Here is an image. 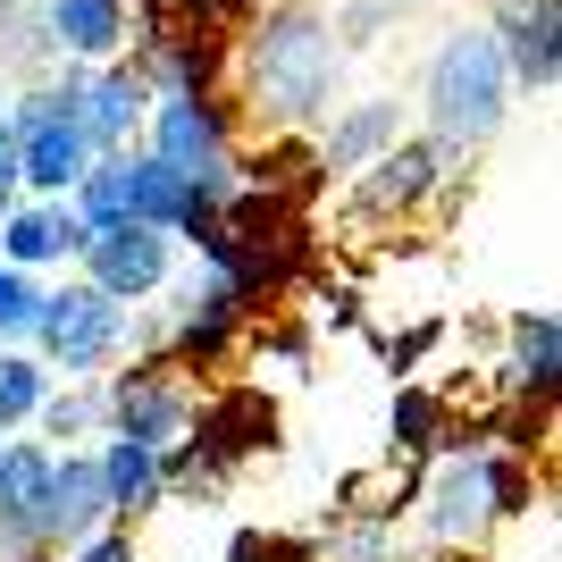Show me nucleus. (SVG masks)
Masks as SVG:
<instances>
[{
	"label": "nucleus",
	"mask_w": 562,
	"mask_h": 562,
	"mask_svg": "<svg viewBox=\"0 0 562 562\" xmlns=\"http://www.w3.org/2000/svg\"><path fill=\"white\" fill-rule=\"evenodd\" d=\"M9 202H18V186H0V218H9Z\"/></svg>",
	"instance_id": "nucleus-23"
},
{
	"label": "nucleus",
	"mask_w": 562,
	"mask_h": 562,
	"mask_svg": "<svg viewBox=\"0 0 562 562\" xmlns=\"http://www.w3.org/2000/svg\"><path fill=\"white\" fill-rule=\"evenodd\" d=\"M50 446L34 437H0V562H50L34 546V504H43Z\"/></svg>",
	"instance_id": "nucleus-15"
},
{
	"label": "nucleus",
	"mask_w": 562,
	"mask_h": 562,
	"mask_svg": "<svg viewBox=\"0 0 562 562\" xmlns=\"http://www.w3.org/2000/svg\"><path fill=\"white\" fill-rule=\"evenodd\" d=\"M143 117H151V85H143L135 59L85 68V85H76V135L93 143V160L135 151V143H143Z\"/></svg>",
	"instance_id": "nucleus-12"
},
{
	"label": "nucleus",
	"mask_w": 562,
	"mask_h": 562,
	"mask_svg": "<svg viewBox=\"0 0 562 562\" xmlns=\"http://www.w3.org/2000/svg\"><path fill=\"white\" fill-rule=\"evenodd\" d=\"M0 110H9V76H0Z\"/></svg>",
	"instance_id": "nucleus-24"
},
{
	"label": "nucleus",
	"mask_w": 562,
	"mask_h": 562,
	"mask_svg": "<svg viewBox=\"0 0 562 562\" xmlns=\"http://www.w3.org/2000/svg\"><path fill=\"white\" fill-rule=\"evenodd\" d=\"M59 562H143V546H135V529L117 520V529H101V538H85V546H68Z\"/></svg>",
	"instance_id": "nucleus-21"
},
{
	"label": "nucleus",
	"mask_w": 562,
	"mask_h": 562,
	"mask_svg": "<svg viewBox=\"0 0 562 562\" xmlns=\"http://www.w3.org/2000/svg\"><path fill=\"white\" fill-rule=\"evenodd\" d=\"M412 504H420V538L437 554H479L495 529H520L529 513H546V470L487 446V437L479 446H437Z\"/></svg>",
	"instance_id": "nucleus-2"
},
{
	"label": "nucleus",
	"mask_w": 562,
	"mask_h": 562,
	"mask_svg": "<svg viewBox=\"0 0 562 562\" xmlns=\"http://www.w3.org/2000/svg\"><path fill=\"white\" fill-rule=\"evenodd\" d=\"M513 76L495 59V34L487 25H453L446 43L428 50L420 68V135H437L446 151H479V143L504 135V117H513Z\"/></svg>",
	"instance_id": "nucleus-3"
},
{
	"label": "nucleus",
	"mask_w": 562,
	"mask_h": 562,
	"mask_svg": "<svg viewBox=\"0 0 562 562\" xmlns=\"http://www.w3.org/2000/svg\"><path fill=\"white\" fill-rule=\"evenodd\" d=\"M0 186H18V143H9V126H0Z\"/></svg>",
	"instance_id": "nucleus-22"
},
{
	"label": "nucleus",
	"mask_w": 562,
	"mask_h": 562,
	"mask_svg": "<svg viewBox=\"0 0 562 562\" xmlns=\"http://www.w3.org/2000/svg\"><path fill=\"white\" fill-rule=\"evenodd\" d=\"M495 18V59H504V76H513V93L546 101L562 85V0H487Z\"/></svg>",
	"instance_id": "nucleus-10"
},
{
	"label": "nucleus",
	"mask_w": 562,
	"mask_h": 562,
	"mask_svg": "<svg viewBox=\"0 0 562 562\" xmlns=\"http://www.w3.org/2000/svg\"><path fill=\"white\" fill-rule=\"evenodd\" d=\"M311 168H319V177H336V186H345L352 168H370V160H386V151H395L403 135H412V110H403L395 93H370V101H336L328 117H319V126H311Z\"/></svg>",
	"instance_id": "nucleus-11"
},
{
	"label": "nucleus",
	"mask_w": 562,
	"mask_h": 562,
	"mask_svg": "<svg viewBox=\"0 0 562 562\" xmlns=\"http://www.w3.org/2000/svg\"><path fill=\"white\" fill-rule=\"evenodd\" d=\"M202 412V386L186 370H168L160 352H143L126 370H101V437H126V446L168 453Z\"/></svg>",
	"instance_id": "nucleus-7"
},
{
	"label": "nucleus",
	"mask_w": 562,
	"mask_h": 562,
	"mask_svg": "<svg viewBox=\"0 0 562 562\" xmlns=\"http://www.w3.org/2000/svg\"><path fill=\"white\" fill-rule=\"evenodd\" d=\"M462 186V151H446L437 135H403L386 160L345 177V218L352 227H420L428 211H446Z\"/></svg>",
	"instance_id": "nucleus-5"
},
{
	"label": "nucleus",
	"mask_w": 562,
	"mask_h": 562,
	"mask_svg": "<svg viewBox=\"0 0 562 562\" xmlns=\"http://www.w3.org/2000/svg\"><path fill=\"white\" fill-rule=\"evenodd\" d=\"M50 278H25V269H0V345H25L34 336V311H43Z\"/></svg>",
	"instance_id": "nucleus-20"
},
{
	"label": "nucleus",
	"mask_w": 562,
	"mask_h": 562,
	"mask_svg": "<svg viewBox=\"0 0 562 562\" xmlns=\"http://www.w3.org/2000/svg\"><path fill=\"white\" fill-rule=\"evenodd\" d=\"M227 76L244 101L235 117H252L260 135H311L319 117L336 110V85H345V43L319 0H260L252 18H235L227 34Z\"/></svg>",
	"instance_id": "nucleus-1"
},
{
	"label": "nucleus",
	"mask_w": 562,
	"mask_h": 562,
	"mask_svg": "<svg viewBox=\"0 0 562 562\" xmlns=\"http://www.w3.org/2000/svg\"><path fill=\"white\" fill-rule=\"evenodd\" d=\"M85 252V218L68 202H34L18 193L9 218H0V269H25V278H50V269H68Z\"/></svg>",
	"instance_id": "nucleus-14"
},
{
	"label": "nucleus",
	"mask_w": 562,
	"mask_h": 562,
	"mask_svg": "<svg viewBox=\"0 0 562 562\" xmlns=\"http://www.w3.org/2000/svg\"><path fill=\"white\" fill-rule=\"evenodd\" d=\"M93 470H101V495H110V513H117V520L168 513V479H160V453H151V446L101 437V446H93Z\"/></svg>",
	"instance_id": "nucleus-17"
},
{
	"label": "nucleus",
	"mask_w": 562,
	"mask_h": 562,
	"mask_svg": "<svg viewBox=\"0 0 562 562\" xmlns=\"http://www.w3.org/2000/svg\"><path fill=\"white\" fill-rule=\"evenodd\" d=\"M101 529H117V513H110V495H101L93 446H85V453H50V470H43V504H34V546L59 562L68 546L101 538Z\"/></svg>",
	"instance_id": "nucleus-9"
},
{
	"label": "nucleus",
	"mask_w": 562,
	"mask_h": 562,
	"mask_svg": "<svg viewBox=\"0 0 562 562\" xmlns=\"http://www.w3.org/2000/svg\"><path fill=\"white\" fill-rule=\"evenodd\" d=\"M34 446H50V453H85V446H101V378H50V395H43V412H34Z\"/></svg>",
	"instance_id": "nucleus-18"
},
{
	"label": "nucleus",
	"mask_w": 562,
	"mask_h": 562,
	"mask_svg": "<svg viewBox=\"0 0 562 562\" xmlns=\"http://www.w3.org/2000/svg\"><path fill=\"white\" fill-rule=\"evenodd\" d=\"M554 370H562V328L554 311H513L504 319V361H495V378H504V395H554Z\"/></svg>",
	"instance_id": "nucleus-16"
},
{
	"label": "nucleus",
	"mask_w": 562,
	"mask_h": 562,
	"mask_svg": "<svg viewBox=\"0 0 562 562\" xmlns=\"http://www.w3.org/2000/svg\"><path fill=\"white\" fill-rule=\"evenodd\" d=\"M43 395H50V370H43V361H34L25 345H0V437L34 428Z\"/></svg>",
	"instance_id": "nucleus-19"
},
{
	"label": "nucleus",
	"mask_w": 562,
	"mask_h": 562,
	"mask_svg": "<svg viewBox=\"0 0 562 562\" xmlns=\"http://www.w3.org/2000/svg\"><path fill=\"white\" fill-rule=\"evenodd\" d=\"M34 18H43L50 59H68V68H110V59L135 50V9L126 0H34Z\"/></svg>",
	"instance_id": "nucleus-13"
},
{
	"label": "nucleus",
	"mask_w": 562,
	"mask_h": 562,
	"mask_svg": "<svg viewBox=\"0 0 562 562\" xmlns=\"http://www.w3.org/2000/svg\"><path fill=\"white\" fill-rule=\"evenodd\" d=\"M160 168H177L193 193H211L218 211H227L235 193H244V117H235L227 93H160L151 117H143V143Z\"/></svg>",
	"instance_id": "nucleus-4"
},
{
	"label": "nucleus",
	"mask_w": 562,
	"mask_h": 562,
	"mask_svg": "<svg viewBox=\"0 0 562 562\" xmlns=\"http://www.w3.org/2000/svg\"><path fill=\"white\" fill-rule=\"evenodd\" d=\"M76 269H85L93 294H110L117 311H135V303H151V294H168V278H177L186 260H177V235H160V227H85Z\"/></svg>",
	"instance_id": "nucleus-8"
},
{
	"label": "nucleus",
	"mask_w": 562,
	"mask_h": 562,
	"mask_svg": "<svg viewBox=\"0 0 562 562\" xmlns=\"http://www.w3.org/2000/svg\"><path fill=\"white\" fill-rule=\"evenodd\" d=\"M25 352H34L50 378H101V370H117V352H126V311H117L110 294H93L85 278H59V285H43V311H34Z\"/></svg>",
	"instance_id": "nucleus-6"
}]
</instances>
